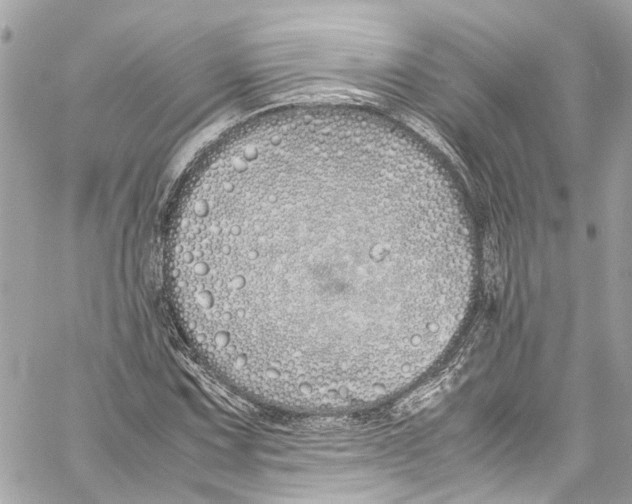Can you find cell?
Returning <instances> with one entry per match:
<instances>
[{
	"label": "cell",
	"instance_id": "cell-1",
	"mask_svg": "<svg viewBox=\"0 0 632 504\" xmlns=\"http://www.w3.org/2000/svg\"><path fill=\"white\" fill-rule=\"evenodd\" d=\"M350 204L287 209L253 224L246 239L250 269L333 338L390 329L398 282L421 254L388 225L358 221Z\"/></svg>",
	"mask_w": 632,
	"mask_h": 504
}]
</instances>
